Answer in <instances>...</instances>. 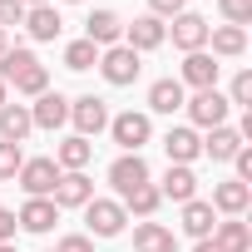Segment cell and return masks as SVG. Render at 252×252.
Returning a JSON list of instances; mask_svg holds the SVG:
<instances>
[{
  "label": "cell",
  "mask_w": 252,
  "mask_h": 252,
  "mask_svg": "<svg viewBox=\"0 0 252 252\" xmlns=\"http://www.w3.org/2000/svg\"><path fill=\"white\" fill-rule=\"evenodd\" d=\"M109 134H114V144H119L124 154H139V149L154 139V119H149V114H134V109H124V114L109 119Z\"/></svg>",
  "instance_id": "cell-1"
},
{
  "label": "cell",
  "mask_w": 252,
  "mask_h": 252,
  "mask_svg": "<svg viewBox=\"0 0 252 252\" xmlns=\"http://www.w3.org/2000/svg\"><path fill=\"white\" fill-rule=\"evenodd\" d=\"M183 109H188V129H218V124H227V94H218V89H198L193 99H183Z\"/></svg>",
  "instance_id": "cell-2"
},
{
  "label": "cell",
  "mask_w": 252,
  "mask_h": 252,
  "mask_svg": "<svg viewBox=\"0 0 252 252\" xmlns=\"http://www.w3.org/2000/svg\"><path fill=\"white\" fill-rule=\"evenodd\" d=\"M84 222H89L94 237H119L124 222H129V213H124V203H114V198H89L84 203Z\"/></svg>",
  "instance_id": "cell-3"
},
{
  "label": "cell",
  "mask_w": 252,
  "mask_h": 252,
  "mask_svg": "<svg viewBox=\"0 0 252 252\" xmlns=\"http://www.w3.org/2000/svg\"><path fill=\"white\" fill-rule=\"evenodd\" d=\"M139 69H144V64H139V55H134L129 45H109V50H99V74H104L109 84H119V89L134 84Z\"/></svg>",
  "instance_id": "cell-4"
},
{
  "label": "cell",
  "mask_w": 252,
  "mask_h": 252,
  "mask_svg": "<svg viewBox=\"0 0 252 252\" xmlns=\"http://www.w3.org/2000/svg\"><path fill=\"white\" fill-rule=\"evenodd\" d=\"M69 124L79 129V139H94L99 129H109V104L99 94H79L69 99Z\"/></svg>",
  "instance_id": "cell-5"
},
{
  "label": "cell",
  "mask_w": 252,
  "mask_h": 252,
  "mask_svg": "<svg viewBox=\"0 0 252 252\" xmlns=\"http://www.w3.org/2000/svg\"><path fill=\"white\" fill-rule=\"evenodd\" d=\"M15 178H20L25 198H50L55 183H60V163H55V158H25Z\"/></svg>",
  "instance_id": "cell-6"
},
{
  "label": "cell",
  "mask_w": 252,
  "mask_h": 252,
  "mask_svg": "<svg viewBox=\"0 0 252 252\" xmlns=\"http://www.w3.org/2000/svg\"><path fill=\"white\" fill-rule=\"evenodd\" d=\"M109 183H114L119 198H129L134 188H144V183H149V163H144V154H119V158L109 163Z\"/></svg>",
  "instance_id": "cell-7"
},
{
  "label": "cell",
  "mask_w": 252,
  "mask_h": 252,
  "mask_svg": "<svg viewBox=\"0 0 252 252\" xmlns=\"http://www.w3.org/2000/svg\"><path fill=\"white\" fill-rule=\"evenodd\" d=\"M168 40V25L158 20V15H139L134 25H124V45H129L134 55H149V50H158Z\"/></svg>",
  "instance_id": "cell-8"
},
{
  "label": "cell",
  "mask_w": 252,
  "mask_h": 252,
  "mask_svg": "<svg viewBox=\"0 0 252 252\" xmlns=\"http://www.w3.org/2000/svg\"><path fill=\"white\" fill-rule=\"evenodd\" d=\"M208 30H213V25H208L203 15H193V10H178V15H173V25H168V35H173V45H178L183 55L203 50V45H208Z\"/></svg>",
  "instance_id": "cell-9"
},
{
  "label": "cell",
  "mask_w": 252,
  "mask_h": 252,
  "mask_svg": "<svg viewBox=\"0 0 252 252\" xmlns=\"http://www.w3.org/2000/svg\"><path fill=\"white\" fill-rule=\"evenodd\" d=\"M30 124H35V129H60V124H69V99H64L60 89L35 94V104H30Z\"/></svg>",
  "instance_id": "cell-10"
},
{
  "label": "cell",
  "mask_w": 252,
  "mask_h": 252,
  "mask_svg": "<svg viewBox=\"0 0 252 252\" xmlns=\"http://www.w3.org/2000/svg\"><path fill=\"white\" fill-rule=\"evenodd\" d=\"M163 154H168V163H183V168H193V158L203 154V139H198V129H188V124H173V129L163 134Z\"/></svg>",
  "instance_id": "cell-11"
},
{
  "label": "cell",
  "mask_w": 252,
  "mask_h": 252,
  "mask_svg": "<svg viewBox=\"0 0 252 252\" xmlns=\"http://www.w3.org/2000/svg\"><path fill=\"white\" fill-rule=\"evenodd\" d=\"M252 203V183H237V178H222L213 183V213H227V218H242Z\"/></svg>",
  "instance_id": "cell-12"
},
{
  "label": "cell",
  "mask_w": 252,
  "mask_h": 252,
  "mask_svg": "<svg viewBox=\"0 0 252 252\" xmlns=\"http://www.w3.org/2000/svg\"><path fill=\"white\" fill-rule=\"evenodd\" d=\"M89 198H94V183H89L84 173H60V183H55V193H50L55 208H84Z\"/></svg>",
  "instance_id": "cell-13"
},
{
  "label": "cell",
  "mask_w": 252,
  "mask_h": 252,
  "mask_svg": "<svg viewBox=\"0 0 252 252\" xmlns=\"http://www.w3.org/2000/svg\"><path fill=\"white\" fill-rule=\"evenodd\" d=\"M119 35H124V20H119L114 10H94V15L84 20V40H89V45H99V50L119 45Z\"/></svg>",
  "instance_id": "cell-14"
},
{
  "label": "cell",
  "mask_w": 252,
  "mask_h": 252,
  "mask_svg": "<svg viewBox=\"0 0 252 252\" xmlns=\"http://www.w3.org/2000/svg\"><path fill=\"white\" fill-rule=\"evenodd\" d=\"M178 84H193V89H218V60L208 50H193L183 60V79Z\"/></svg>",
  "instance_id": "cell-15"
},
{
  "label": "cell",
  "mask_w": 252,
  "mask_h": 252,
  "mask_svg": "<svg viewBox=\"0 0 252 252\" xmlns=\"http://www.w3.org/2000/svg\"><path fill=\"white\" fill-rule=\"evenodd\" d=\"M158 198H173V203L198 198V173L183 168V163H168V173H163V183H158Z\"/></svg>",
  "instance_id": "cell-16"
},
{
  "label": "cell",
  "mask_w": 252,
  "mask_h": 252,
  "mask_svg": "<svg viewBox=\"0 0 252 252\" xmlns=\"http://www.w3.org/2000/svg\"><path fill=\"white\" fill-rule=\"evenodd\" d=\"M15 222H20L25 232H50V227L60 222V208H55L50 198H25V208L15 213Z\"/></svg>",
  "instance_id": "cell-17"
},
{
  "label": "cell",
  "mask_w": 252,
  "mask_h": 252,
  "mask_svg": "<svg viewBox=\"0 0 252 252\" xmlns=\"http://www.w3.org/2000/svg\"><path fill=\"white\" fill-rule=\"evenodd\" d=\"M213 227H218V213H213V203H203V198H188L183 203V232L188 237H213Z\"/></svg>",
  "instance_id": "cell-18"
},
{
  "label": "cell",
  "mask_w": 252,
  "mask_h": 252,
  "mask_svg": "<svg viewBox=\"0 0 252 252\" xmlns=\"http://www.w3.org/2000/svg\"><path fill=\"white\" fill-rule=\"evenodd\" d=\"M242 149V134L237 129H227V124H218V129H208V139H203V154L213 158V163H232V154Z\"/></svg>",
  "instance_id": "cell-19"
},
{
  "label": "cell",
  "mask_w": 252,
  "mask_h": 252,
  "mask_svg": "<svg viewBox=\"0 0 252 252\" xmlns=\"http://www.w3.org/2000/svg\"><path fill=\"white\" fill-rule=\"evenodd\" d=\"M25 30H30V40H60L64 20H60L55 5H30L25 10Z\"/></svg>",
  "instance_id": "cell-20"
},
{
  "label": "cell",
  "mask_w": 252,
  "mask_h": 252,
  "mask_svg": "<svg viewBox=\"0 0 252 252\" xmlns=\"http://www.w3.org/2000/svg\"><path fill=\"white\" fill-rule=\"evenodd\" d=\"M208 45H213V60H237L247 50V30L242 25H218V30H208Z\"/></svg>",
  "instance_id": "cell-21"
},
{
  "label": "cell",
  "mask_w": 252,
  "mask_h": 252,
  "mask_svg": "<svg viewBox=\"0 0 252 252\" xmlns=\"http://www.w3.org/2000/svg\"><path fill=\"white\" fill-rule=\"evenodd\" d=\"M94 158V144L89 139H79V134H69L60 149H55V163H60V173H84V163Z\"/></svg>",
  "instance_id": "cell-22"
},
{
  "label": "cell",
  "mask_w": 252,
  "mask_h": 252,
  "mask_svg": "<svg viewBox=\"0 0 252 252\" xmlns=\"http://www.w3.org/2000/svg\"><path fill=\"white\" fill-rule=\"evenodd\" d=\"M134 252H178V237L163 222H139L134 227Z\"/></svg>",
  "instance_id": "cell-23"
},
{
  "label": "cell",
  "mask_w": 252,
  "mask_h": 252,
  "mask_svg": "<svg viewBox=\"0 0 252 252\" xmlns=\"http://www.w3.org/2000/svg\"><path fill=\"white\" fill-rule=\"evenodd\" d=\"M35 129L25 104H0V139L5 144H25V134Z\"/></svg>",
  "instance_id": "cell-24"
},
{
  "label": "cell",
  "mask_w": 252,
  "mask_h": 252,
  "mask_svg": "<svg viewBox=\"0 0 252 252\" xmlns=\"http://www.w3.org/2000/svg\"><path fill=\"white\" fill-rule=\"evenodd\" d=\"M183 99H188V94H183L178 79H154V84H149V109H154V114H178Z\"/></svg>",
  "instance_id": "cell-25"
},
{
  "label": "cell",
  "mask_w": 252,
  "mask_h": 252,
  "mask_svg": "<svg viewBox=\"0 0 252 252\" xmlns=\"http://www.w3.org/2000/svg\"><path fill=\"white\" fill-rule=\"evenodd\" d=\"M213 242H218L222 252H252V227H247L242 218H227V222L213 227Z\"/></svg>",
  "instance_id": "cell-26"
},
{
  "label": "cell",
  "mask_w": 252,
  "mask_h": 252,
  "mask_svg": "<svg viewBox=\"0 0 252 252\" xmlns=\"http://www.w3.org/2000/svg\"><path fill=\"white\" fill-rule=\"evenodd\" d=\"M30 64H40V60H35V50H30V45H10L5 55H0V84H10V79H15V74H25Z\"/></svg>",
  "instance_id": "cell-27"
},
{
  "label": "cell",
  "mask_w": 252,
  "mask_h": 252,
  "mask_svg": "<svg viewBox=\"0 0 252 252\" xmlns=\"http://www.w3.org/2000/svg\"><path fill=\"white\" fill-rule=\"evenodd\" d=\"M158 203H163V198H158V188H154V183H144V188H134L129 198H124V213H139V218H154V213H158Z\"/></svg>",
  "instance_id": "cell-28"
},
{
  "label": "cell",
  "mask_w": 252,
  "mask_h": 252,
  "mask_svg": "<svg viewBox=\"0 0 252 252\" xmlns=\"http://www.w3.org/2000/svg\"><path fill=\"white\" fill-rule=\"evenodd\" d=\"M64 64L79 69V74L94 69V64H99V45H89V40H69V45H64Z\"/></svg>",
  "instance_id": "cell-29"
},
{
  "label": "cell",
  "mask_w": 252,
  "mask_h": 252,
  "mask_svg": "<svg viewBox=\"0 0 252 252\" xmlns=\"http://www.w3.org/2000/svg\"><path fill=\"white\" fill-rule=\"evenodd\" d=\"M10 84H15V94H45V89H50V69H45V64H30V69L15 74Z\"/></svg>",
  "instance_id": "cell-30"
},
{
  "label": "cell",
  "mask_w": 252,
  "mask_h": 252,
  "mask_svg": "<svg viewBox=\"0 0 252 252\" xmlns=\"http://www.w3.org/2000/svg\"><path fill=\"white\" fill-rule=\"evenodd\" d=\"M20 163H25L20 144H5V139H0V178H15V173H20Z\"/></svg>",
  "instance_id": "cell-31"
},
{
  "label": "cell",
  "mask_w": 252,
  "mask_h": 252,
  "mask_svg": "<svg viewBox=\"0 0 252 252\" xmlns=\"http://www.w3.org/2000/svg\"><path fill=\"white\" fill-rule=\"evenodd\" d=\"M218 10L227 25H247L252 20V0H218Z\"/></svg>",
  "instance_id": "cell-32"
},
{
  "label": "cell",
  "mask_w": 252,
  "mask_h": 252,
  "mask_svg": "<svg viewBox=\"0 0 252 252\" xmlns=\"http://www.w3.org/2000/svg\"><path fill=\"white\" fill-rule=\"evenodd\" d=\"M227 104H242V109H252V69H237V79H232V94H227Z\"/></svg>",
  "instance_id": "cell-33"
},
{
  "label": "cell",
  "mask_w": 252,
  "mask_h": 252,
  "mask_svg": "<svg viewBox=\"0 0 252 252\" xmlns=\"http://www.w3.org/2000/svg\"><path fill=\"white\" fill-rule=\"evenodd\" d=\"M10 25H25V5L20 0H0V30H10Z\"/></svg>",
  "instance_id": "cell-34"
},
{
  "label": "cell",
  "mask_w": 252,
  "mask_h": 252,
  "mask_svg": "<svg viewBox=\"0 0 252 252\" xmlns=\"http://www.w3.org/2000/svg\"><path fill=\"white\" fill-rule=\"evenodd\" d=\"M55 252H94V242L84 237V232H69V237H60V247Z\"/></svg>",
  "instance_id": "cell-35"
},
{
  "label": "cell",
  "mask_w": 252,
  "mask_h": 252,
  "mask_svg": "<svg viewBox=\"0 0 252 252\" xmlns=\"http://www.w3.org/2000/svg\"><path fill=\"white\" fill-rule=\"evenodd\" d=\"M232 163H237V183H247V178H252V149L242 144V149L232 154Z\"/></svg>",
  "instance_id": "cell-36"
},
{
  "label": "cell",
  "mask_w": 252,
  "mask_h": 252,
  "mask_svg": "<svg viewBox=\"0 0 252 252\" xmlns=\"http://www.w3.org/2000/svg\"><path fill=\"white\" fill-rule=\"evenodd\" d=\"M10 237H15V213L0 203V242H10Z\"/></svg>",
  "instance_id": "cell-37"
},
{
  "label": "cell",
  "mask_w": 252,
  "mask_h": 252,
  "mask_svg": "<svg viewBox=\"0 0 252 252\" xmlns=\"http://www.w3.org/2000/svg\"><path fill=\"white\" fill-rule=\"evenodd\" d=\"M149 10L163 20V15H178V10H183V0H149Z\"/></svg>",
  "instance_id": "cell-38"
},
{
  "label": "cell",
  "mask_w": 252,
  "mask_h": 252,
  "mask_svg": "<svg viewBox=\"0 0 252 252\" xmlns=\"http://www.w3.org/2000/svg\"><path fill=\"white\" fill-rule=\"evenodd\" d=\"M193 252H222V247H218V242H213V237H203V242H198V247H193Z\"/></svg>",
  "instance_id": "cell-39"
},
{
  "label": "cell",
  "mask_w": 252,
  "mask_h": 252,
  "mask_svg": "<svg viewBox=\"0 0 252 252\" xmlns=\"http://www.w3.org/2000/svg\"><path fill=\"white\" fill-rule=\"evenodd\" d=\"M5 50H10V35H5V30H0V55H5Z\"/></svg>",
  "instance_id": "cell-40"
},
{
  "label": "cell",
  "mask_w": 252,
  "mask_h": 252,
  "mask_svg": "<svg viewBox=\"0 0 252 252\" xmlns=\"http://www.w3.org/2000/svg\"><path fill=\"white\" fill-rule=\"evenodd\" d=\"M20 5H25V10H30V5H50V0H20Z\"/></svg>",
  "instance_id": "cell-41"
},
{
  "label": "cell",
  "mask_w": 252,
  "mask_h": 252,
  "mask_svg": "<svg viewBox=\"0 0 252 252\" xmlns=\"http://www.w3.org/2000/svg\"><path fill=\"white\" fill-rule=\"evenodd\" d=\"M0 252H15V247H10V242H0Z\"/></svg>",
  "instance_id": "cell-42"
},
{
  "label": "cell",
  "mask_w": 252,
  "mask_h": 252,
  "mask_svg": "<svg viewBox=\"0 0 252 252\" xmlns=\"http://www.w3.org/2000/svg\"><path fill=\"white\" fill-rule=\"evenodd\" d=\"M0 104H5V84H0Z\"/></svg>",
  "instance_id": "cell-43"
},
{
  "label": "cell",
  "mask_w": 252,
  "mask_h": 252,
  "mask_svg": "<svg viewBox=\"0 0 252 252\" xmlns=\"http://www.w3.org/2000/svg\"><path fill=\"white\" fill-rule=\"evenodd\" d=\"M69 5H79V0H69Z\"/></svg>",
  "instance_id": "cell-44"
},
{
  "label": "cell",
  "mask_w": 252,
  "mask_h": 252,
  "mask_svg": "<svg viewBox=\"0 0 252 252\" xmlns=\"http://www.w3.org/2000/svg\"><path fill=\"white\" fill-rule=\"evenodd\" d=\"M50 252H55V247H50Z\"/></svg>",
  "instance_id": "cell-45"
}]
</instances>
